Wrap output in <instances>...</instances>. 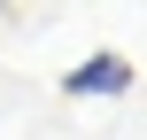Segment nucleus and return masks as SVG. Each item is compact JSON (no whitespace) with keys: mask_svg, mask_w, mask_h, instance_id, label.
<instances>
[{"mask_svg":"<svg viewBox=\"0 0 147 140\" xmlns=\"http://www.w3.org/2000/svg\"><path fill=\"white\" fill-rule=\"evenodd\" d=\"M124 86H132V62H124V55H109V47L62 70V94H70V101H101V94H124Z\"/></svg>","mask_w":147,"mask_h":140,"instance_id":"nucleus-1","label":"nucleus"}]
</instances>
